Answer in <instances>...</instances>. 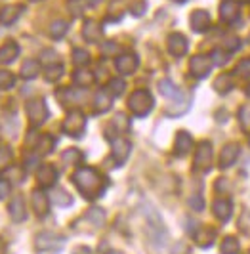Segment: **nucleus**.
<instances>
[{
	"label": "nucleus",
	"instance_id": "nucleus-1",
	"mask_svg": "<svg viewBox=\"0 0 250 254\" xmlns=\"http://www.w3.org/2000/svg\"><path fill=\"white\" fill-rule=\"evenodd\" d=\"M73 184L76 186V190L82 193V197H86V199L101 197L105 188H107V180L103 178L96 168H90V166H80L76 170L73 174Z\"/></svg>",
	"mask_w": 250,
	"mask_h": 254
},
{
	"label": "nucleus",
	"instance_id": "nucleus-2",
	"mask_svg": "<svg viewBox=\"0 0 250 254\" xmlns=\"http://www.w3.org/2000/svg\"><path fill=\"white\" fill-rule=\"evenodd\" d=\"M143 216L147 220V229H149L151 241L155 245H163L166 243V237H168V231L164 228V222L161 214L151 206V204H145L143 206Z\"/></svg>",
	"mask_w": 250,
	"mask_h": 254
},
{
	"label": "nucleus",
	"instance_id": "nucleus-3",
	"mask_svg": "<svg viewBox=\"0 0 250 254\" xmlns=\"http://www.w3.org/2000/svg\"><path fill=\"white\" fill-rule=\"evenodd\" d=\"M153 107H155V100H153L149 90H136L128 98V109L136 115V117L149 115Z\"/></svg>",
	"mask_w": 250,
	"mask_h": 254
},
{
	"label": "nucleus",
	"instance_id": "nucleus-4",
	"mask_svg": "<svg viewBox=\"0 0 250 254\" xmlns=\"http://www.w3.org/2000/svg\"><path fill=\"white\" fill-rule=\"evenodd\" d=\"M84 128H86V117H84V113H80L76 109L69 111V115L65 117V121L62 125V130L71 138H80L84 134Z\"/></svg>",
	"mask_w": 250,
	"mask_h": 254
},
{
	"label": "nucleus",
	"instance_id": "nucleus-5",
	"mask_svg": "<svg viewBox=\"0 0 250 254\" xmlns=\"http://www.w3.org/2000/svg\"><path fill=\"white\" fill-rule=\"evenodd\" d=\"M25 109H27V117H29V123H31L33 128L42 127L46 123V119L50 117L48 105H46L44 100H31V102H27Z\"/></svg>",
	"mask_w": 250,
	"mask_h": 254
},
{
	"label": "nucleus",
	"instance_id": "nucleus-6",
	"mask_svg": "<svg viewBox=\"0 0 250 254\" xmlns=\"http://www.w3.org/2000/svg\"><path fill=\"white\" fill-rule=\"evenodd\" d=\"M212 60L210 56H204V54H197L189 60V71L195 78H204V76L210 75V69H212Z\"/></svg>",
	"mask_w": 250,
	"mask_h": 254
},
{
	"label": "nucleus",
	"instance_id": "nucleus-7",
	"mask_svg": "<svg viewBox=\"0 0 250 254\" xmlns=\"http://www.w3.org/2000/svg\"><path fill=\"white\" fill-rule=\"evenodd\" d=\"M195 168L200 170V172H206L210 168V163H212V143L206 140H202L197 145L195 149Z\"/></svg>",
	"mask_w": 250,
	"mask_h": 254
},
{
	"label": "nucleus",
	"instance_id": "nucleus-8",
	"mask_svg": "<svg viewBox=\"0 0 250 254\" xmlns=\"http://www.w3.org/2000/svg\"><path fill=\"white\" fill-rule=\"evenodd\" d=\"M38 251H60L63 245H65V239L63 237H58L50 231H44V233H38L37 241H35Z\"/></svg>",
	"mask_w": 250,
	"mask_h": 254
},
{
	"label": "nucleus",
	"instance_id": "nucleus-9",
	"mask_svg": "<svg viewBox=\"0 0 250 254\" xmlns=\"http://www.w3.org/2000/svg\"><path fill=\"white\" fill-rule=\"evenodd\" d=\"M220 17L224 19L225 23H231V25L239 23L241 6H239L237 0H222L220 2Z\"/></svg>",
	"mask_w": 250,
	"mask_h": 254
},
{
	"label": "nucleus",
	"instance_id": "nucleus-10",
	"mask_svg": "<svg viewBox=\"0 0 250 254\" xmlns=\"http://www.w3.org/2000/svg\"><path fill=\"white\" fill-rule=\"evenodd\" d=\"M166 46H168V52H170L174 58H182V56H186L189 50L188 38L184 37L182 33H172V35H168Z\"/></svg>",
	"mask_w": 250,
	"mask_h": 254
},
{
	"label": "nucleus",
	"instance_id": "nucleus-11",
	"mask_svg": "<svg viewBox=\"0 0 250 254\" xmlns=\"http://www.w3.org/2000/svg\"><path fill=\"white\" fill-rule=\"evenodd\" d=\"M130 151H132V143L128 140H125V138H115V140H113L111 155L119 166L125 165L126 159L130 157Z\"/></svg>",
	"mask_w": 250,
	"mask_h": 254
},
{
	"label": "nucleus",
	"instance_id": "nucleus-12",
	"mask_svg": "<svg viewBox=\"0 0 250 254\" xmlns=\"http://www.w3.org/2000/svg\"><path fill=\"white\" fill-rule=\"evenodd\" d=\"M189 23H191V29L195 33H204L212 25V17H210V13L206 12V10H195L189 15Z\"/></svg>",
	"mask_w": 250,
	"mask_h": 254
},
{
	"label": "nucleus",
	"instance_id": "nucleus-13",
	"mask_svg": "<svg viewBox=\"0 0 250 254\" xmlns=\"http://www.w3.org/2000/svg\"><path fill=\"white\" fill-rule=\"evenodd\" d=\"M139 65V60L136 54H123L115 60V67L121 75H132Z\"/></svg>",
	"mask_w": 250,
	"mask_h": 254
},
{
	"label": "nucleus",
	"instance_id": "nucleus-14",
	"mask_svg": "<svg viewBox=\"0 0 250 254\" xmlns=\"http://www.w3.org/2000/svg\"><path fill=\"white\" fill-rule=\"evenodd\" d=\"M193 149V136L186 132V130H180L176 134V141H174V153L178 157H186L189 151Z\"/></svg>",
	"mask_w": 250,
	"mask_h": 254
},
{
	"label": "nucleus",
	"instance_id": "nucleus-15",
	"mask_svg": "<svg viewBox=\"0 0 250 254\" xmlns=\"http://www.w3.org/2000/svg\"><path fill=\"white\" fill-rule=\"evenodd\" d=\"M37 180L42 188H52L58 182V170L52 165H42L37 170Z\"/></svg>",
	"mask_w": 250,
	"mask_h": 254
},
{
	"label": "nucleus",
	"instance_id": "nucleus-16",
	"mask_svg": "<svg viewBox=\"0 0 250 254\" xmlns=\"http://www.w3.org/2000/svg\"><path fill=\"white\" fill-rule=\"evenodd\" d=\"M19 56V44L13 42V40H8L0 46V64L2 65H10L17 60Z\"/></svg>",
	"mask_w": 250,
	"mask_h": 254
},
{
	"label": "nucleus",
	"instance_id": "nucleus-17",
	"mask_svg": "<svg viewBox=\"0 0 250 254\" xmlns=\"http://www.w3.org/2000/svg\"><path fill=\"white\" fill-rule=\"evenodd\" d=\"M239 153H241V147L237 143H227L222 153H220V166L222 168H229L237 163L239 159Z\"/></svg>",
	"mask_w": 250,
	"mask_h": 254
},
{
	"label": "nucleus",
	"instance_id": "nucleus-18",
	"mask_svg": "<svg viewBox=\"0 0 250 254\" xmlns=\"http://www.w3.org/2000/svg\"><path fill=\"white\" fill-rule=\"evenodd\" d=\"M33 208H35L37 216L40 218H44L50 212V199H48V195L44 191L40 190L33 191Z\"/></svg>",
	"mask_w": 250,
	"mask_h": 254
},
{
	"label": "nucleus",
	"instance_id": "nucleus-19",
	"mask_svg": "<svg viewBox=\"0 0 250 254\" xmlns=\"http://www.w3.org/2000/svg\"><path fill=\"white\" fill-rule=\"evenodd\" d=\"M82 37L86 38L88 42H100L103 38V29L98 21L94 19H86L84 25H82Z\"/></svg>",
	"mask_w": 250,
	"mask_h": 254
},
{
	"label": "nucleus",
	"instance_id": "nucleus-20",
	"mask_svg": "<svg viewBox=\"0 0 250 254\" xmlns=\"http://www.w3.org/2000/svg\"><path fill=\"white\" fill-rule=\"evenodd\" d=\"M8 212H10V216L15 224H19V222H23L27 218V210H25V201H23V197L21 195H15L12 199V203L8 206Z\"/></svg>",
	"mask_w": 250,
	"mask_h": 254
},
{
	"label": "nucleus",
	"instance_id": "nucleus-21",
	"mask_svg": "<svg viewBox=\"0 0 250 254\" xmlns=\"http://www.w3.org/2000/svg\"><path fill=\"white\" fill-rule=\"evenodd\" d=\"M212 212L220 222H227L233 214V204H231L229 199H218L212 204Z\"/></svg>",
	"mask_w": 250,
	"mask_h": 254
},
{
	"label": "nucleus",
	"instance_id": "nucleus-22",
	"mask_svg": "<svg viewBox=\"0 0 250 254\" xmlns=\"http://www.w3.org/2000/svg\"><path fill=\"white\" fill-rule=\"evenodd\" d=\"M113 105V96L107 90H100L96 96H94V111L96 113H105L109 111Z\"/></svg>",
	"mask_w": 250,
	"mask_h": 254
},
{
	"label": "nucleus",
	"instance_id": "nucleus-23",
	"mask_svg": "<svg viewBox=\"0 0 250 254\" xmlns=\"http://www.w3.org/2000/svg\"><path fill=\"white\" fill-rule=\"evenodd\" d=\"M21 15V6H4V8H0V23L2 25H12L17 21V17Z\"/></svg>",
	"mask_w": 250,
	"mask_h": 254
},
{
	"label": "nucleus",
	"instance_id": "nucleus-24",
	"mask_svg": "<svg viewBox=\"0 0 250 254\" xmlns=\"http://www.w3.org/2000/svg\"><path fill=\"white\" fill-rule=\"evenodd\" d=\"M193 237H195V243L202 247V249H206V247H210L214 243V237H216V231L210 228H197V231L193 233Z\"/></svg>",
	"mask_w": 250,
	"mask_h": 254
},
{
	"label": "nucleus",
	"instance_id": "nucleus-25",
	"mask_svg": "<svg viewBox=\"0 0 250 254\" xmlns=\"http://www.w3.org/2000/svg\"><path fill=\"white\" fill-rule=\"evenodd\" d=\"M38 73H40V62H37V60H25L21 69H19V75L23 76L25 80L37 78Z\"/></svg>",
	"mask_w": 250,
	"mask_h": 254
},
{
	"label": "nucleus",
	"instance_id": "nucleus-26",
	"mask_svg": "<svg viewBox=\"0 0 250 254\" xmlns=\"http://www.w3.org/2000/svg\"><path fill=\"white\" fill-rule=\"evenodd\" d=\"M94 80H96V76H94L92 71H88V69H78V71H75V75H73V82H75L78 88H86Z\"/></svg>",
	"mask_w": 250,
	"mask_h": 254
},
{
	"label": "nucleus",
	"instance_id": "nucleus-27",
	"mask_svg": "<svg viewBox=\"0 0 250 254\" xmlns=\"http://www.w3.org/2000/svg\"><path fill=\"white\" fill-rule=\"evenodd\" d=\"M54 145H56V140L52 138L50 134H44V136H40L37 140V155L38 157H42V155H48V153H52V149H54Z\"/></svg>",
	"mask_w": 250,
	"mask_h": 254
},
{
	"label": "nucleus",
	"instance_id": "nucleus-28",
	"mask_svg": "<svg viewBox=\"0 0 250 254\" xmlns=\"http://www.w3.org/2000/svg\"><path fill=\"white\" fill-rule=\"evenodd\" d=\"M159 92H161L163 96H166V98H180V96H182V92L178 90V86H176L170 78H163V80L159 82Z\"/></svg>",
	"mask_w": 250,
	"mask_h": 254
},
{
	"label": "nucleus",
	"instance_id": "nucleus-29",
	"mask_svg": "<svg viewBox=\"0 0 250 254\" xmlns=\"http://www.w3.org/2000/svg\"><path fill=\"white\" fill-rule=\"evenodd\" d=\"M231 88H233V78H231V75L222 73V75L214 80V90H216L218 94H227Z\"/></svg>",
	"mask_w": 250,
	"mask_h": 254
},
{
	"label": "nucleus",
	"instance_id": "nucleus-30",
	"mask_svg": "<svg viewBox=\"0 0 250 254\" xmlns=\"http://www.w3.org/2000/svg\"><path fill=\"white\" fill-rule=\"evenodd\" d=\"M82 153L78 151L76 147H71V149H67V151H63L62 153V161H63V165H75L78 166L80 163H82Z\"/></svg>",
	"mask_w": 250,
	"mask_h": 254
},
{
	"label": "nucleus",
	"instance_id": "nucleus-31",
	"mask_svg": "<svg viewBox=\"0 0 250 254\" xmlns=\"http://www.w3.org/2000/svg\"><path fill=\"white\" fill-rule=\"evenodd\" d=\"M94 226V228H101L103 224H105V212L101 210V208H98V206H94V208H90L86 212V216H84Z\"/></svg>",
	"mask_w": 250,
	"mask_h": 254
},
{
	"label": "nucleus",
	"instance_id": "nucleus-32",
	"mask_svg": "<svg viewBox=\"0 0 250 254\" xmlns=\"http://www.w3.org/2000/svg\"><path fill=\"white\" fill-rule=\"evenodd\" d=\"M111 127H115V132H119V134H126V132L130 130V119H128L125 113L115 115V119L111 121Z\"/></svg>",
	"mask_w": 250,
	"mask_h": 254
},
{
	"label": "nucleus",
	"instance_id": "nucleus-33",
	"mask_svg": "<svg viewBox=\"0 0 250 254\" xmlns=\"http://www.w3.org/2000/svg\"><path fill=\"white\" fill-rule=\"evenodd\" d=\"M67 29H69V23H67V21L56 19V21H52V25H50V37L56 38V40H60V38L65 37Z\"/></svg>",
	"mask_w": 250,
	"mask_h": 254
},
{
	"label": "nucleus",
	"instance_id": "nucleus-34",
	"mask_svg": "<svg viewBox=\"0 0 250 254\" xmlns=\"http://www.w3.org/2000/svg\"><path fill=\"white\" fill-rule=\"evenodd\" d=\"M107 92L111 94L113 98H119V96H123L126 90V82L123 80V78H111L109 80V84H107Z\"/></svg>",
	"mask_w": 250,
	"mask_h": 254
},
{
	"label": "nucleus",
	"instance_id": "nucleus-35",
	"mask_svg": "<svg viewBox=\"0 0 250 254\" xmlns=\"http://www.w3.org/2000/svg\"><path fill=\"white\" fill-rule=\"evenodd\" d=\"M222 254H239V251H241V245H239V241L235 239V237H225L224 241H222Z\"/></svg>",
	"mask_w": 250,
	"mask_h": 254
},
{
	"label": "nucleus",
	"instance_id": "nucleus-36",
	"mask_svg": "<svg viewBox=\"0 0 250 254\" xmlns=\"http://www.w3.org/2000/svg\"><path fill=\"white\" fill-rule=\"evenodd\" d=\"M63 75V65L58 64V65H48L46 67V71H44V78L48 80V82H56V80H60Z\"/></svg>",
	"mask_w": 250,
	"mask_h": 254
},
{
	"label": "nucleus",
	"instance_id": "nucleus-37",
	"mask_svg": "<svg viewBox=\"0 0 250 254\" xmlns=\"http://www.w3.org/2000/svg\"><path fill=\"white\" fill-rule=\"evenodd\" d=\"M12 159H13L12 149H10L8 145H2V147H0V172L10 168V165H12Z\"/></svg>",
	"mask_w": 250,
	"mask_h": 254
},
{
	"label": "nucleus",
	"instance_id": "nucleus-38",
	"mask_svg": "<svg viewBox=\"0 0 250 254\" xmlns=\"http://www.w3.org/2000/svg\"><path fill=\"white\" fill-rule=\"evenodd\" d=\"M15 84V76L12 71H6V69H0V90H10Z\"/></svg>",
	"mask_w": 250,
	"mask_h": 254
},
{
	"label": "nucleus",
	"instance_id": "nucleus-39",
	"mask_svg": "<svg viewBox=\"0 0 250 254\" xmlns=\"http://www.w3.org/2000/svg\"><path fill=\"white\" fill-rule=\"evenodd\" d=\"M54 203L58 204V206H69V204L73 203V197L67 193V191H63V190H56L54 191Z\"/></svg>",
	"mask_w": 250,
	"mask_h": 254
},
{
	"label": "nucleus",
	"instance_id": "nucleus-40",
	"mask_svg": "<svg viewBox=\"0 0 250 254\" xmlns=\"http://www.w3.org/2000/svg\"><path fill=\"white\" fill-rule=\"evenodd\" d=\"M73 64L76 67H84V65L90 64V54L86 50H82V48H75L73 50Z\"/></svg>",
	"mask_w": 250,
	"mask_h": 254
},
{
	"label": "nucleus",
	"instance_id": "nucleus-41",
	"mask_svg": "<svg viewBox=\"0 0 250 254\" xmlns=\"http://www.w3.org/2000/svg\"><path fill=\"white\" fill-rule=\"evenodd\" d=\"M210 60H212L214 65H218V67H224V65L229 62V56H227V52L222 50V48H214L212 54H210Z\"/></svg>",
	"mask_w": 250,
	"mask_h": 254
},
{
	"label": "nucleus",
	"instance_id": "nucleus-42",
	"mask_svg": "<svg viewBox=\"0 0 250 254\" xmlns=\"http://www.w3.org/2000/svg\"><path fill=\"white\" fill-rule=\"evenodd\" d=\"M65 96H67V100H65V102H69V100H71V103H82V100H84V92H82V90L67 88L65 90Z\"/></svg>",
	"mask_w": 250,
	"mask_h": 254
},
{
	"label": "nucleus",
	"instance_id": "nucleus-43",
	"mask_svg": "<svg viewBox=\"0 0 250 254\" xmlns=\"http://www.w3.org/2000/svg\"><path fill=\"white\" fill-rule=\"evenodd\" d=\"M235 73L241 76H245V78H250V58L239 62L237 67H235Z\"/></svg>",
	"mask_w": 250,
	"mask_h": 254
},
{
	"label": "nucleus",
	"instance_id": "nucleus-44",
	"mask_svg": "<svg viewBox=\"0 0 250 254\" xmlns=\"http://www.w3.org/2000/svg\"><path fill=\"white\" fill-rule=\"evenodd\" d=\"M145 10H147L145 0H138V2H132V4H130V13L136 15V17H141V15L145 13Z\"/></svg>",
	"mask_w": 250,
	"mask_h": 254
},
{
	"label": "nucleus",
	"instance_id": "nucleus-45",
	"mask_svg": "<svg viewBox=\"0 0 250 254\" xmlns=\"http://www.w3.org/2000/svg\"><path fill=\"white\" fill-rule=\"evenodd\" d=\"M40 62H44V64L48 65H58L60 64V58H58V54L54 50H44L42 56H40Z\"/></svg>",
	"mask_w": 250,
	"mask_h": 254
},
{
	"label": "nucleus",
	"instance_id": "nucleus-46",
	"mask_svg": "<svg viewBox=\"0 0 250 254\" xmlns=\"http://www.w3.org/2000/svg\"><path fill=\"white\" fill-rule=\"evenodd\" d=\"M189 208H193V210H197V212H200V210H204V201H202V197L200 195H193V197H189Z\"/></svg>",
	"mask_w": 250,
	"mask_h": 254
},
{
	"label": "nucleus",
	"instance_id": "nucleus-47",
	"mask_svg": "<svg viewBox=\"0 0 250 254\" xmlns=\"http://www.w3.org/2000/svg\"><path fill=\"white\" fill-rule=\"evenodd\" d=\"M239 121H241V125L245 128H250V105L241 107V111H239Z\"/></svg>",
	"mask_w": 250,
	"mask_h": 254
},
{
	"label": "nucleus",
	"instance_id": "nucleus-48",
	"mask_svg": "<svg viewBox=\"0 0 250 254\" xmlns=\"http://www.w3.org/2000/svg\"><path fill=\"white\" fill-rule=\"evenodd\" d=\"M241 48V40L239 38H235V37H231V38H227L224 42V50L225 52H235V50H239Z\"/></svg>",
	"mask_w": 250,
	"mask_h": 254
},
{
	"label": "nucleus",
	"instance_id": "nucleus-49",
	"mask_svg": "<svg viewBox=\"0 0 250 254\" xmlns=\"http://www.w3.org/2000/svg\"><path fill=\"white\" fill-rule=\"evenodd\" d=\"M25 168H27V170H35V168L38 170V168H40V165H38V155H37V153L25 159Z\"/></svg>",
	"mask_w": 250,
	"mask_h": 254
},
{
	"label": "nucleus",
	"instance_id": "nucleus-50",
	"mask_svg": "<svg viewBox=\"0 0 250 254\" xmlns=\"http://www.w3.org/2000/svg\"><path fill=\"white\" fill-rule=\"evenodd\" d=\"M10 193V182L8 180H0V199H6Z\"/></svg>",
	"mask_w": 250,
	"mask_h": 254
},
{
	"label": "nucleus",
	"instance_id": "nucleus-51",
	"mask_svg": "<svg viewBox=\"0 0 250 254\" xmlns=\"http://www.w3.org/2000/svg\"><path fill=\"white\" fill-rule=\"evenodd\" d=\"M115 52H119V46H117L115 42H105V44H103V54H105V56H113Z\"/></svg>",
	"mask_w": 250,
	"mask_h": 254
},
{
	"label": "nucleus",
	"instance_id": "nucleus-52",
	"mask_svg": "<svg viewBox=\"0 0 250 254\" xmlns=\"http://www.w3.org/2000/svg\"><path fill=\"white\" fill-rule=\"evenodd\" d=\"M73 254H92V249H88V247H75Z\"/></svg>",
	"mask_w": 250,
	"mask_h": 254
},
{
	"label": "nucleus",
	"instance_id": "nucleus-53",
	"mask_svg": "<svg viewBox=\"0 0 250 254\" xmlns=\"http://www.w3.org/2000/svg\"><path fill=\"white\" fill-rule=\"evenodd\" d=\"M216 119H218V121H220V123H222V121H227V111H218V117H216Z\"/></svg>",
	"mask_w": 250,
	"mask_h": 254
},
{
	"label": "nucleus",
	"instance_id": "nucleus-54",
	"mask_svg": "<svg viewBox=\"0 0 250 254\" xmlns=\"http://www.w3.org/2000/svg\"><path fill=\"white\" fill-rule=\"evenodd\" d=\"M0 254H6V247H4V243H0Z\"/></svg>",
	"mask_w": 250,
	"mask_h": 254
},
{
	"label": "nucleus",
	"instance_id": "nucleus-55",
	"mask_svg": "<svg viewBox=\"0 0 250 254\" xmlns=\"http://www.w3.org/2000/svg\"><path fill=\"white\" fill-rule=\"evenodd\" d=\"M98 2H101V0H90V4L94 6V4H98Z\"/></svg>",
	"mask_w": 250,
	"mask_h": 254
},
{
	"label": "nucleus",
	"instance_id": "nucleus-56",
	"mask_svg": "<svg viewBox=\"0 0 250 254\" xmlns=\"http://www.w3.org/2000/svg\"><path fill=\"white\" fill-rule=\"evenodd\" d=\"M247 96L250 98V86H249V90H247Z\"/></svg>",
	"mask_w": 250,
	"mask_h": 254
},
{
	"label": "nucleus",
	"instance_id": "nucleus-57",
	"mask_svg": "<svg viewBox=\"0 0 250 254\" xmlns=\"http://www.w3.org/2000/svg\"><path fill=\"white\" fill-rule=\"evenodd\" d=\"M172 2H186V0H172Z\"/></svg>",
	"mask_w": 250,
	"mask_h": 254
},
{
	"label": "nucleus",
	"instance_id": "nucleus-58",
	"mask_svg": "<svg viewBox=\"0 0 250 254\" xmlns=\"http://www.w3.org/2000/svg\"><path fill=\"white\" fill-rule=\"evenodd\" d=\"M33 2H37V0H33Z\"/></svg>",
	"mask_w": 250,
	"mask_h": 254
},
{
	"label": "nucleus",
	"instance_id": "nucleus-59",
	"mask_svg": "<svg viewBox=\"0 0 250 254\" xmlns=\"http://www.w3.org/2000/svg\"><path fill=\"white\" fill-rule=\"evenodd\" d=\"M249 40H250V37H249Z\"/></svg>",
	"mask_w": 250,
	"mask_h": 254
}]
</instances>
